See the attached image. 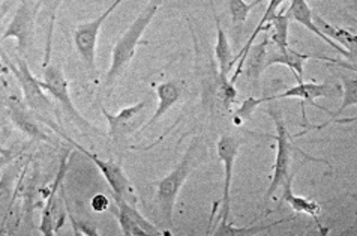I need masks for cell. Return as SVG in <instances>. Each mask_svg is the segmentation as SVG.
Returning a JSON list of instances; mask_svg holds the SVG:
<instances>
[{"mask_svg":"<svg viewBox=\"0 0 357 236\" xmlns=\"http://www.w3.org/2000/svg\"><path fill=\"white\" fill-rule=\"evenodd\" d=\"M293 178L294 176H291V178L287 181L282 189H284V193H282V202L289 203L290 208L297 212V214H306L310 215V217H312L317 223V226H319V229L321 233H324L323 230V226L319 220L320 214H321V205L319 202H315L312 199H308V198H303V196H297L293 193Z\"/></svg>","mask_w":357,"mask_h":236,"instance_id":"cell-19","label":"cell"},{"mask_svg":"<svg viewBox=\"0 0 357 236\" xmlns=\"http://www.w3.org/2000/svg\"><path fill=\"white\" fill-rule=\"evenodd\" d=\"M209 5L212 8L215 27H216V44H215L216 62H218V68H220V75L224 78V80H228V75H230L234 66V56L231 52L230 41H228V36L221 26V20L216 14L213 0H209Z\"/></svg>","mask_w":357,"mask_h":236,"instance_id":"cell-17","label":"cell"},{"mask_svg":"<svg viewBox=\"0 0 357 236\" xmlns=\"http://www.w3.org/2000/svg\"><path fill=\"white\" fill-rule=\"evenodd\" d=\"M123 0H114V2L108 6V9L98 15L92 22L82 23L75 27L74 31V45L75 50L83 59L84 65L89 68V71L96 70V45H98V38L99 32H101V27L105 23V20L110 17L119 5H122Z\"/></svg>","mask_w":357,"mask_h":236,"instance_id":"cell-7","label":"cell"},{"mask_svg":"<svg viewBox=\"0 0 357 236\" xmlns=\"http://www.w3.org/2000/svg\"><path fill=\"white\" fill-rule=\"evenodd\" d=\"M8 112H9V116H11L13 124L24 135H27L29 139H32L33 142L52 143L50 135L45 133L44 128L39 125L38 116L31 109H29L26 103L18 100V98H15V96L9 98Z\"/></svg>","mask_w":357,"mask_h":236,"instance_id":"cell-12","label":"cell"},{"mask_svg":"<svg viewBox=\"0 0 357 236\" xmlns=\"http://www.w3.org/2000/svg\"><path fill=\"white\" fill-rule=\"evenodd\" d=\"M39 82H41L43 89L61 104L69 119L80 128L82 131L91 133L95 135H105L101 130H98L95 125L89 122L86 117H83L82 113L77 110V107L73 101V96L69 94V83L62 71V68H59L57 65H47L43 71V80Z\"/></svg>","mask_w":357,"mask_h":236,"instance_id":"cell-4","label":"cell"},{"mask_svg":"<svg viewBox=\"0 0 357 236\" xmlns=\"http://www.w3.org/2000/svg\"><path fill=\"white\" fill-rule=\"evenodd\" d=\"M287 14H289L291 22H296L299 23L301 26H303L305 29H308L310 32H312L315 36H319L321 41H324L327 45H329L331 48H333V50L338 52L341 56H344L345 59H349V61H351L353 64H356V56L350 54L347 50H344V48L341 45H338L336 43H333L332 39L327 38L326 35H323L319 29L315 27L314 24V20H312V9L311 6L308 5V2L306 0H291L290 6L285 9Z\"/></svg>","mask_w":357,"mask_h":236,"instance_id":"cell-15","label":"cell"},{"mask_svg":"<svg viewBox=\"0 0 357 236\" xmlns=\"http://www.w3.org/2000/svg\"><path fill=\"white\" fill-rule=\"evenodd\" d=\"M63 0H43L41 9L45 13L47 20V34H45V47H44V59H43V68L50 65L53 53V35H54V26H56V17L57 9L61 8ZM39 9V11H41Z\"/></svg>","mask_w":357,"mask_h":236,"instance_id":"cell-22","label":"cell"},{"mask_svg":"<svg viewBox=\"0 0 357 236\" xmlns=\"http://www.w3.org/2000/svg\"><path fill=\"white\" fill-rule=\"evenodd\" d=\"M206 155V143L200 137H195L188 146L186 152L183 154L182 160L174 169L165 175L164 178L156 184V196L155 202L160 209V215L168 229H173V212L177 196L181 193L182 186L185 185L190 175L200 165L202 160Z\"/></svg>","mask_w":357,"mask_h":236,"instance_id":"cell-1","label":"cell"},{"mask_svg":"<svg viewBox=\"0 0 357 236\" xmlns=\"http://www.w3.org/2000/svg\"><path fill=\"white\" fill-rule=\"evenodd\" d=\"M110 205H112V202L105 194H96L91 200V206L95 212H105L110 209Z\"/></svg>","mask_w":357,"mask_h":236,"instance_id":"cell-28","label":"cell"},{"mask_svg":"<svg viewBox=\"0 0 357 236\" xmlns=\"http://www.w3.org/2000/svg\"><path fill=\"white\" fill-rule=\"evenodd\" d=\"M341 82H342V104L338 110L333 113L335 121L338 124H350L356 121V116L353 117H345V119H340V116L349 109L351 105L357 104V80L356 78H349L341 75Z\"/></svg>","mask_w":357,"mask_h":236,"instance_id":"cell-24","label":"cell"},{"mask_svg":"<svg viewBox=\"0 0 357 236\" xmlns=\"http://www.w3.org/2000/svg\"><path fill=\"white\" fill-rule=\"evenodd\" d=\"M68 217L73 223V229H74V235H84V236H99V232L93 228V226L83 223V221H78L74 215L69 212L68 208Z\"/></svg>","mask_w":357,"mask_h":236,"instance_id":"cell-27","label":"cell"},{"mask_svg":"<svg viewBox=\"0 0 357 236\" xmlns=\"http://www.w3.org/2000/svg\"><path fill=\"white\" fill-rule=\"evenodd\" d=\"M263 35H264L263 41H260L259 44H252L250 47V50H248L246 54L243 56L239 68H236L234 74L230 78L231 83H236L239 75L245 73L250 83L254 87H259L261 74L266 70V54H267V45H269V35H267V32H263Z\"/></svg>","mask_w":357,"mask_h":236,"instance_id":"cell-13","label":"cell"},{"mask_svg":"<svg viewBox=\"0 0 357 236\" xmlns=\"http://www.w3.org/2000/svg\"><path fill=\"white\" fill-rule=\"evenodd\" d=\"M155 92H156L160 104H158V109L155 110V113L151 117H149L147 122L143 124V126H142L143 131L160 121L161 117L170 112L172 107L181 101V98H182V87L178 86L177 82H164V83L156 84Z\"/></svg>","mask_w":357,"mask_h":236,"instance_id":"cell-18","label":"cell"},{"mask_svg":"<svg viewBox=\"0 0 357 236\" xmlns=\"http://www.w3.org/2000/svg\"><path fill=\"white\" fill-rule=\"evenodd\" d=\"M312 20H314L315 27L319 29V31L323 35H326L327 38L332 39L333 43L341 45L344 50H347L350 54L356 56L357 38H356L354 34H351L350 31H347V29L331 24L329 22H326V20L321 15L315 14V13H312Z\"/></svg>","mask_w":357,"mask_h":236,"instance_id":"cell-20","label":"cell"},{"mask_svg":"<svg viewBox=\"0 0 357 236\" xmlns=\"http://www.w3.org/2000/svg\"><path fill=\"white\" fill-rule=\"evenodd\" d=\"M275 104L269 105L267 109V113L271 115L275 124V130L276 135H273V139L276 140V156H275V164H273V175L271 179V185L267 189L264 194V206L269 202L275 193L282 189V185L289 181L291 176H294L293 169H291V163H293V152H303L301 149H297L293 143L294 135L289 133V128L285 125L284 117L281 115L280 107H278L276 101Z\"/></svg>","mask_w":357,"mask_h":236,"instance_id":"cell-3","label":"cell"},{"mask_svg":"<svg viewBox=\"0 0 357 236\" xmlns=\"http://www.w3.org/2000/svg\"><path fill=\"white\" fill-rule=\"evenodd\" d=\"M6 74H9V68H8V65L5 64L3 59L0 57V75H6Z\"/></svg>","mask_w":357,"mask_h":236,"instance_id":"cell-29","label":"cell"},{"mask_svg":"<svg viewBox=\"0 0 357 236\" xmlns=\"http://www.w3.org/2000/svg\"><path fill=\"white\" fill-rule=\"evenodd\" d=\"M38 13L33 3H18L15 14L6 26L5 32L0 36V43L6 39H17V48L20 53H24L26 48L33 43L36 29Z\"/></svg>","mask_w":357,"mask_h":236,"instance_id":"cell-10","label":"cell"},{"mask_svg":"<svg viewBox=\"0 0 357 236\" xmlns=\"http://www.w3.org/2000/svg\"><path fill=\"white\" fill-rule=\"evenodd\" d=\"M22 172H23L22 165L11 161L3 170L2 176H0V217L3 219L0 229H3L8 215L13 209V205L15 200L17 182L23 178Z\"/></svg>","mask_w":357,"mask_h":236,"instance_id":"cell-16","label":"cell"},{"mask_svg":"<svg viewBox=\"0 0 357 236\" xmlns=\"http://www.w3.org/2000/svg\"><path fill=\"white\" fill-rule=\"evenodd\" d=\"M242 146V140L239 137L231 134H222L216 143L218 158L224 164V186H222V211L220 214V221H228V217L231 214V184H233V173L234 164L239 155Z\"/></svg>","mask_w":357,"mask_h":236,"instance_id":"cell-9","label":"cell"},{"mask_svg":"<svg viewBox=\"0 0 357 236\" xmlns=\"http://www.w3.org/2000/svg\"><path fill=\"white\" fill-rule=\"evenodd\" d=\"M59 134L63 135L65 139L75 147V149H78L82 154H84L87 158L91 160L98 167L99 172L102 173L104 179L107 181L108 186H110V189H112V193H113L112 196H114V198H117V199H122V200H125L128 203L137 205L138 194H137V191L134 189L131 179L128 178V175L125 173L123 167L121 164H117V163H114L112 160L99 158L98 155L89 152L87 149H84V147L80 143L74 142L71 137L65 135L62 131H59Z\"/></svg>","mask_w":357,"mask_h":236,"instance_id":"cell-6","label":"cell"},{"mask_svg":"<svg viewBox=\"0 0 357 236\" xmlns=\"http://www.w3.org/2000/svg\"><path fill=\"white\" fill-rule=\"evenodd\" d=\"M41 3H43V0H36V6H35L36 13H39V9H41Z\"/></svg>","mask_w":357,"mask_h":236,"instance_id":"cell-31","label":"cell"},{"mask_svg":"<svg viewBox=\"0 0 357 236\" xmlns=\"http://www.w3.org/2000/svg\"><path fill=\"white\" fill-rule=\"evenodd\" d=\"M0 151H3V147H2V146H0Z\"/></svg>","mask_w":357,"mask_h":236,"instance_id":"cell-32","label":"cell"},{"mask_svg":"<svg viewBox=\"0 0 357 236\" xmlns=\"http://www.w3.org/2000/svg\"><path fill=\"white\" fill-rule=\"evenodd\" d=\"M18 3H33L36 6V0H18Z\"/></svg>","mask_w":357,"mask_h":236,"instance_id":"cell-30","label":"cell"},{"mask_svg":"<svg viewBox=\"0 0 357 236\" xmlns=\"http://www.w3.org/2000/svg\"><path fill=\"white\" fill-rule=\"evenodd\" d=\"M0 54L3 56L2 59L8 65L9 73L14 74L15 80L18 82L20 87H22L26 105L38 116V119L47 121V113H50V110H53V104L48 100L45 91L43 89L41 82L33 75L24 59L18 57L17 62L13 64L11 59L5 56L2 52H0Z\"/></svg>","mask_w":357,"mask_h":236,"instance_id":"cell-5","label":"cell"},{"mask_svg":"<svg viewBox=\"0 0 357 236\" xmlns=\"http://www.w3.org/2000/svg\"><path fill=\"white\" fill-rule=\"evenodd\" d=\"M149 100L140 101L134 105L125 107L117 115L108 113L105 107H101V112L108 122V137L117 145L122 146L130 137H132L138 130H142L144 124L143 112L149 105Z\"/></svg>","mask_w":357,"mask_h":236,"instance_id":"cell-8","label":"cell"},{"mask_svg":"<svg viewBox=\"0 0 357 236\" xmlns=\"http://www.w3.org/2000/svg\"><path fill=\"white\" fill-rule=\"evenodd\" d=\"M272 101H276L275 95L272 96H261V98H255V96H248L246 100H243V103L239 105V109H236L231 115V119H233V124L236 126H241L242 124L245 122H250L251 117L254 115V112L259 109V107L261 104H266V103H272Z\"/></svg>","mask_w":357,"mask_h":236,"instance_id":"cell-25","label":"cell"},{"mask_svg":"<svg viewBox=\"0 0 357 236\" xmlns=\"http://www.w3.org/2000/svg\"><path fill=\"white\" fill-rule=\"evenodd\" d=\"M284 2H285V0H269V3H267V8H266V11H264L261 20L259 22V24H257V27L254 29L252 35H251L250 38H248V41H246V44L243 45L242 50L239 52V54H237V56L234 57V65H236V68H239V65H241V62H242L243 56L246 54V52L250 50V47L254 44L257 36H259L260 34H263L266 24L271 22L272 17H273L278 11H280V8H281V5H282Z\"/></svg>","mask_w":357,"mask_h":236,"instance_id":"cell-23","label":"cell"},{"mask_svg":"<svg viewBox=\"0 0 357 236\" xmlns=\"http://www.w3.org/2000/svg\"><path fill=\"white\" fill-rule=\"evenodd\" d=\"M333 94V89L331 87V84L327 83H306V82H297L296 86L290 87V89L284 91L280 95H275L276 101L278 100H287V98H296V100H301V105H302V121L306 125L308 124V119H306V112H305V107L306 104H311L315 109H319L321 112H326L329 115L333 122L335 117H333V112L324 109L323 105L317 104L315 100H319V98H324V96H331Z\"/></svg>","mask_w":357,"mask_h":236,"instance_id":"cell-11","label":"cell"},{"mask_svg":"<svg viewBox=\"0 0 357 236\" xmlns=\"http://www.w3.org/2000/svg\"><path fill=\"white\" fill-rule=\"evenodd\" d=\"M294 219H284V220H276L269 224H252V226H243V228H236L231 223L228 221H220L218 226H215V230L212 232L213 236H255L259 233H263L272 228H276L282 223H289Z\"/></svg>","mask_w":357,"mask_h":236,"instance_id":"cell-21","label":"cell"},{"mask_svg":"<svg viewBox=\"0 0 357 236\" xmlns=\"http://www.w3.org/2000/svg\"><path fill=\"white\" fill-rule=\"evenodd\" d=\"M311 59H320V61H324L326 57L303 54L293 50L291 47L278 48L269 43V45H267V54H266V68H269L272 65H285L293 71L297 82H303V68H305V64L311 61Z\"/></svg>","mask_w":357,"mask_h":236,"instance_id":"cell-14","label":"cell"},{"mask_svg":"<svg viewBox=\"0 0 357 236\" xmlns=\"http://www.w3.org/2000/svg\"><path fill=\"white\" fill-rule=\"evenodd\" d=\"M264 0H254V2H246V0H225L227 9L230 13L231 23L234 27H242L246 22L248 15L255 6H259Z\"/></svg>","mask_w":357,"mask_h":236,"instance_id":"cell-26","label":"cell"},{"mask_svg":"<svg viewBox=\"0 0 357 236\" xmlns=\"http://www.w3.org/2000/svg\"><path fill=\"white\" fill-rule=\"evenodd\" d=\"M164 2L165 0H151L143 11L137 15L131 26L126 29L125 34L116 41L112 52V65L108 68V73L104 82L108 96H110L113 91L114 83L123 75L126 68L132 62V59L137 53V45L143 44L142 36L146 32L149 24L152 23V20L158 14V11H160V8Z\"/></svg>","mask_w":357,"mask_h":236,"instance_id":"cell-2","label":"cell"}]
</instances>
